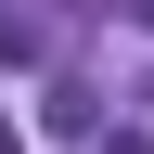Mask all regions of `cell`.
<instances>
[{"label":"cell","instance_id":"obj_1","mask_svg":"<svg viewBox=\"0 0 154 154\" xmlns=\"http://www.w3.org/2000/svg\"><path fill=\"white\" fill-rule=\"evenodd\" d=\"M38 38H51V26H38L26 0H0V64H38Z\"/></svg>","mask_w":154,"mask_h":154},{"label":"cell","instance_id":"obj_4","mask_svg":"<svg viewBox=\"0 0 154 154\" xmlns=\"http://www.w3.org/2000/svg\"><path fill=\"white\" fill-rule=\"evenodd\" d=\"M141 26H154V0H141Z\"/></svg>","mask_w":154,"mask_h":154},{"label":"cell","instance_id":"obj_2","mask_svg":"<svg viewBox=\"0 0 154 154\" xmlns=\"http://www.w3.org/2000/svg\"><path fill=\"white\" fill-rule=\"evenodd\" d=\"M103 154H154V128H128V141H103Z\"/></svg>","mask_w":154,"mask_h":154},{"label":"cell","instance_id":"obj_3","mask_svg":"<svg viewBox=\"0 0 154 154\" xmlns=\"http://www.w3.org/2000/svg\"><path fill=\"white\" fill-rule=\"evenodd\" d=\"M0 154H13V128H0Z\"/></svg>","mask_w":154,"mask_h":154}]
</instances>
